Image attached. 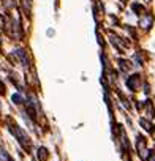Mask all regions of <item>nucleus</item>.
Wrapping results in <instances>:
<instances>
[{
  "label": "nucleus",
  "instance_id": "obj_1",
  "mask_svg": "<svg viewBox=\"0 0 155 161\" xmlns=\"http://www.w3.org/2000/svg\"><path fill=\"white\" fill-rule=\"evenodd\" d=\"M11 133H13V134H14L17 139H19L21 145H22L25 150H29V148H30V139L27 137V134L24 133V130H21L17 125H13V126H11Z\"/></svg>",
  "mask_w": 155,
  "mask_h": 161
},
{
  "label": "nucleus",
  "instance_id": "obj_2",
  "mask_svg": "<svg viewBox=\"0 0 155 161\" xmlns=\"http://www.w3.org/2000/svg\"><path fill=\"white\" fill-rule=\"evenodd\" d=\"M138 153H139V156L142 158V159H147L149 158V155H150V152L147 150V147H146V141H144V137H138Z\"/></svg>",
  "mask_w": 155,
  "mask_h": 161
},
{
  "label": "nucleus",
  "instance_id": "obj_3",
  "mask_svg": "<svg viewBox=\"0 0 155 161\" xmlns=\"http://www.w3.org/2000/svg\"><path fill=\"white\" fill-rule=\"evenodd\" d=\"M139 84H141V78L139 74H133L131 78H128V81H127V85H128V89L131 92H136L139 89Z\"/></svg>",
  "mask_w": 155,
  "mask_h": 161
},
{
  "label": "nucleus",
  "instance_id": "obj_4",
  "mask_svg": "<svg viewBox=\"0 0 155 161\" xmlns=\"http://www.w3.org/2000/svg\"><path fill=\"white\" fill-rule=\"evenodd\" d=\"M14 54L17 55V59L21 60V63L24 65V66H27L29 65V60H27V55H25V51H22V49H16L14 51Z\"/></svg>",
  "mask_w": 155,
  "mask_h": 161
},
{
  "label": "nucleus",
  "instance_id": "obj_5",
  "mask_svg": "<svg viewBox=\"0 0 155 161\" xmlns=\"http://www.w3.org/2000/svg\"><path fill=\"white\" fill-rule=\"evenodd\" d=\"M152 21H153L152 16H150V14H146V17L141 19V25H142L144 28H149V27L152 25Z\"/></svg>",
  "mask_w": 155,
  "mask_h": 161
},
{
  "label": "nucleus",
  "instance_id": "obj_6",
  "mask_svg": "<svg viewBox=\"0 0 155 161\" xmlns=\"http://www.w3.org/2000/svg\"><path fill=\"white\" fill-rule=\"evenodd\" d=\"M48 156H49V155H48V150L44 148V147H40V148H38V159H40V161H46Z\"/></svg>",
  "mask_w": 155,
  "mask_h": 161
},
{
  "label": "nucleus",
  "instance_id": "obj_7",
  "mask_svg": "<svg viewBox=\"0 0 155 161\" xmlns=\"http://www.w3.org/2000/svg\"><path fill=\"white\" fill-rule=\"evenodd\" d=\"M139 123L144 126V130H146V131H152V123H150L147 119H141V120H139Z\"/></svg>",
  "mask_w": 155,
  "mask_h": 161
},
{
  "label": "nucleus",
  "instance_id": "obj_8",
  "mask_svg": "<svg viewBox=\"0 0 155 161\" xmlns=\"http://www.w3.org/2000/svg\"><path fill=\"white\" fill-rule=\"evenodd\" d=\"M119 63H120V68H122L124 71H127V70H130V68H131V63H130L128 60L120 59V60H119Z\"/></svg>",
  "mask_w": 155,
  "mask_h": 161
},
{
  "label": "nucleus",
  "instance_id": "obj_9",
  "mask_svg": "<svg viewBox=\"0 0 155 161\" xmlns=\"http://www.w3.org/2000/svg\"><path fill=\"white\" fill-rule=\"evenodd\" d=\"M11 100H13V103H16V104H21L22 103V97L19 93H14L13 97H11Z\"/></svg>",
  "mask_w": 155,
  "mask_h": 161
},
{
  "label": "nucleus",
  "instance_id": "obj_10",
  "mask_svg": "<svg viewBox=\"0 0 155 161\" xmlns=\"http://www.w3.org/2000/svg\"><path fill=\"white\" fill-rule=\"evenodd\" d=\"M146 108H147V115H153V109H152L150 101H146Z\"/></svg>",
  "mask_w": 155,
  "mask_h": 161
},
{
  "label": "nucleus",
  "instance_id": "obj_11",
  "mask_svg": "<svg viewBox=\"0 0 155 161\" xmlns=\"http://www.w3.org/2000/svg\"><path fill=\"white\" fill-rule=\"evenodd\" d=\"M133 9H135L136 13H139V11H142V6L138 5V3H135V5H133Z\"/></svg>",
  "mask_w": 155,
  "mask_h": 161
},
{
  "label": "nucleus",
  "instance_id": "obj_12",
  "mask_svg": "<svg viewBox=\"0 0 155 161\" xmlns=\"http://www.w3.org/2000/svg\"><path fill=\"white\" fill-rule=\"evenodd\" d=\"M0 93H5V85L2 81H0Z\"/></svg>",
  "mask_w": 155,
  "mask_h": 161
},
{
  "label": "nucleus",
  "instance_id": "obj_13",
  "mask_svg": "<svg viewBox=\"0 0 155 161\" xmlns=\"http://www.w3.org/2000/svg\"><path fill=\"white\" fill-rule=\"evenodd\" d=\"M0 44H2V36H0Z\"/></svg>",
  "mask_w": 155,
  "mask_h": 161
},
{
  "label": "nucleus",
  "instance_id": "obj_14",
  "mask_svg": "<svg viewBox=\"0 0 155 161\" xmlns=\"http://www.w3.org/2000/svg\"><path fill=\"white\" fill-rule=\"evenodd\" d=\"M122 2H125V0H122Z\"/></svg>",
  "mask_w": 155,
  "mask_h": 161
}]
</instances>
